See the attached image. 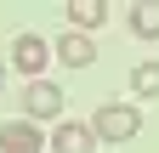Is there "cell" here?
Returning a JSON list of instances; mask_svg holds the SVG:
<instances>
[{
	"instance_id": "cell-1",
	"label": "cell",
	"mask_w": 159,
	"mask_h": 153,
	"mask_svg": "<svg viewBox=\"0 0 159 153\" xmlns=\"http://www.w3.org/2000/svg\"><path fill=\"white\" fill-rule=\"evenodd\" d=\"M85 125L97 130V142H131L136 130H142V113H136L131 102H102Z\"/></svg>"
},
{
	"instance_id": "cell-2",
	"label": "cell",
	"mask_w": 159,
	"mask_h": 153,
	"mask_svg": "<svg viewBox=\"0 0 159 153\" xmlns=\"http://www.w3.org/2000/svg\"><path fill=\"white\" fill-rule=\"evenodd\" d=\"M46 63H51V46L40 40V34H17V40H11V68L23 74V80H40Z\"/></svg>"
},
{
	"instance_id": "cell-3",
	"label": "cell",
	"mask_w": 159,
	"mask_h": 153,
	"mask_svg": "<svg viewBox=\"0 0 159 153\" xmlns=\"http://www.w3.org/2000/svg\"><path fill=\"white\" fill-rule=\"evenodd\" d=\"M23 108H29V119H57V113H63V85H51V80H29Z\"/></svg>"
},
{
	"instance_id": "cell-4",
	"label": "cell",
	"mask_w": 159,
	"mask_h": 153,
	"mask_svg": "<svg viewBox=\"0 0 159 153\" xmlns=\"http://www.w3.org/2000/svg\"><path fill=\"white\" fill-rule=\"evenodd\" d=\"M57 63H68V68H85V63H97V40L91 34H80V28H68V34H57Z\"/></svg>"
},
{
	"instance_id": "cell-5",
	"label": "cell",
	"mask_w": 159,
	"mask_h": 153,
	"mask_svg": "<svg viewBox=\"0 0 159 153\" xmlns=\"http://www.w3.org/2000/svg\"><path fill=\"white\" fill-rule=\"evenodd\" d=\"M51 153H97V130H91V125L63 119V125L51 130Z\"/></svg>"
},
{
	"instance_id": "cell-6",
	"label": "cell",
	"mask_w": 159,
	"mask_h": 153,
	"mask_svg": "<svg viewBox=\"0 0 159 153\" xmlns=\"http://www.w3.org/2000/svg\"><path fill=\"white\" fill-rule=\"evenodd\" d=\"M46 136H40V125H0V153H40Z\"/></svg>"
},
{
	"instance_id": "cell-7",
	"label": "cell",
	"mask_w": 159,
	"mask_h": 153,
	"mask_svg": "<svg viewBox=\"0 0 159 153\" xmlns=\"http://www.w3.org/2000/svg\"><path fill=\"white\" fill-rule=\"evenodd\" d=\"M68 23H74L80 34H91V28L108 23V6H102V0H68Z\"/></svg>"
},
{
	"instance_id": "cell-8",
	"label": "cell",
	"mask_w": 159,
	"mask_h": 153,
	"mask_svg": "<svg viewBox=\"0 0 159 153\" xmlns=\"http://www.w3.org/2000/svg\"><path fill=\"white\" fill-rule=\"evenodd\" d=\"M131 34L159 40V6H153V0H136V6H131Z\"/></svg>"
},
{
	"instance_id": "cell-9",
	"label": "cell",
	"mask_w": 159,
	"mask_h": 153,
	"mask_svg": "<svg viewBox=\"0 0 159 153\" xmlns=\"http://www.w3.org/2000/svg\"><path fill=\"white\" fill-rule=\"evenodd\" d=\"M131 91H136L142 102H153V97H159V63H136V68H131Z\"/></svg>"
},
{
	"instance_id": "cell-10",
	"label": "cell",
	"mask_w": 159,
	"mask_h": 153,
	"mask_svg": "<svg viewBox=\"0 0 159 153\" xmlns=\"http://www.w3.org/2000/svg\"><path fill=\"white\" fill-rule=\"evenodd\" d=\"M0 85H6V68H0Z\"/></svg>"
}]
</instances>
